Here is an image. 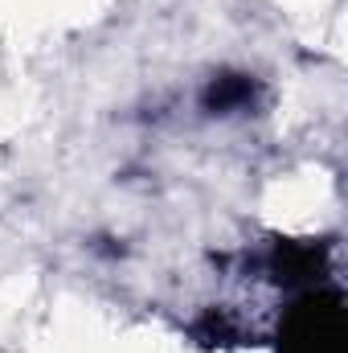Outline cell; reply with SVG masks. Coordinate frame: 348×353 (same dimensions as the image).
<instances>
[{
  "label": "cell",
  "instance_id": "obj_1",
  "mask_svg": "<svg viewBox=\"0 0 348 353\" xmlns=\"http://www.w3.org/2000/svg\"><path fill=\"white\" fill-rule=\"evenodd\" d=\"M254 90H259L254 79H246V74H217L201 90V107L209 115H234V111H246L254 103Z\"/></svg>",
  "mask_w": 348,
  "mask_h": 353
}]
</instances>
